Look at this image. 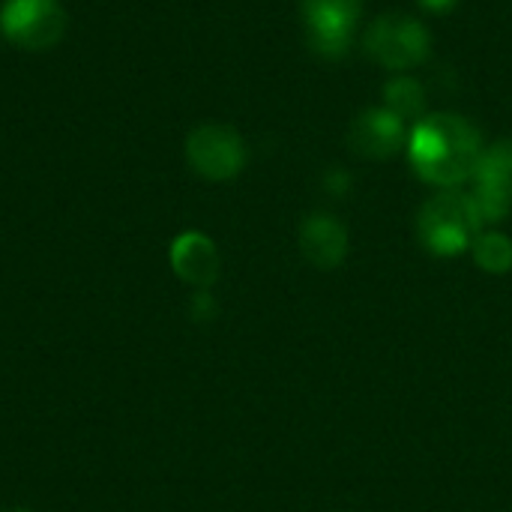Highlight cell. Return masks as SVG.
Listing matches in <instances>:
<instances>
[{
	"mask_svg": "<svg viewBox=\"0 0 512 512\" xmlns=\"http://www.w3.org/2000/svg\"><path fill=\"white\" fill-rule=\"evenodd\" d=\"M300 12L315 54L339 60L351 51L354 30L363 15V0H300Z\"/></svg>",
	"mask_w": 512,
	"mask_h": 512,
	"instance_id": "obj_6",
	"label": "cell"
},
{
	"mask_svg": "<svg viewBox=\"0 0 512 512\" xmlns=\"http://www.w3.org/2000/svg\"><path fill=\"white\" fill-rule=\"evenodd\" d=\"M483 135L480 129L453 111L426 114L414 123L408 135V159L420 180L456 189L474 177L477 162L483 156Z\"/></svg>",
	"mask_w": 512,
	"mask_h": 512,
	"instance_id": "obj_1",
	"label": "cell"
},
{
	"mask_svg": "<svg viewBox=\"0 0 512 512\" xmlns=\"http://www.w3.org/2000/svg\"><path fill=\"white\" fill-rule=\"evenodd\" d=\"M384 108L399 120H423L426 117V87L411 75H396L384 84Z\"/></svg>",
	"mask_w": 512,
	"mask_h": 512,
	"instance_id": "obj_11",
	"label": "cell"
},
{
	"mask_svg": "<svg viewBox=\"0 0 512 512\" xmlns=\"http://www.w3.org/2000/svg\"><path fill=\"white\" fill-rule=\"evenodd\" d=\"M483 222H501L512 210V138L489 144L474 171L471 192Z\"/></svg>",
	"mask_w": 512,
	"mask_h": 512,
	"instance_id": "obj_7",
	"label": "cell"
},
{
	"mask_svg": "<svg viewBox=\"0 0 512 512\" xmlns=\"http://www.w3.org/2000/svg\"><path fill=\"white\" fill-rule=\"evenodd\" d=\"M210 312H213L210 294H198V297H195V318H198V321H204V318H207Z\"/></svg>",
	"mask_w": 512,
	"mask_h": 512,
	"instance_id": "obj_13",
	"label": "cell"
},
{
	"mask_svg": "<svg viewBox=\"0 0 512 512\" xmlns=\"http://www.w3.org/2000/svg\"><path fill=\"white\" fill-rule=\"evenodd\" d=\"M186 159L195 174L204 180L222 183L237 177L246 168V141L237 129L222 123H204L189 132L186 138Z\"/></svg>",
	"mask_w": 512,
	"mask_h": 512,
	"instance_id": "obj_5",
	"label": "cell"
},
{
	"mask_svg": "<svg viewBox=\"0 0 512 512\" xmlns=\"http://www.w3.org/2000/svg\"><path fill=\"white\" fill-rule=\"evenodd\" d=\"M171 267L174 273L195 285V288H210L219 279V249L216 243L201 234V231H186L171 243Z\"/></svg>",
	"mask_w": 512,
	"mask_h": 512,
	"instance_id": "obj_10",
	"label": "cell"
},
{
	"mask_svg": "<svg viewBox=\"0 0 512 512\" xmlns=\"http://www.w3.org/2000/svg\"><path fill=\"white\" fill-rule=\"evenodd\" d=\"M483 216L468 192L444 189L417 213V237L438 258H456L483 234Z\"/></svg>",
	"mask_w": 512,
	"mask_h": 512,
	"instance_id": "obj_2",
	"label": "cell"
},
{
	"mask_svg": "<svg viewBox=\"0 0 512 512\" xmlns=\"http://www.w3.org/2000/svg\"><path fill=\"white\" fill-rule=\"evenodd\" d=\"M363 45L378 66L390 72H408L429 57L432 33L408 12H384L369 24Z\"/></svg>",
	"mask_w": 512,
	"mask_h": 512,
	"instance_id": "obj_3",
	"label": "cell"
},
{
	"mask_svg": "<svg viewBox=\"0 0 512 512\" xmlns=\"http://www.w3.org/2000/svg\"><path fill=\"white\" fill-rule=\"evenodd\" d=\"M297 243L309 264L333 270L348 255V228L330 213H309L300 225Z\"/></svg>",
	"mask_w": 512,
	"mask_h": 512,
	"instance_id": "obj_9",
	"label": "cell"
},
{
	"mask_svg": "<svg viewBox=\"0 0 512 512\" xmlns=\"http://www.w3.org/2000/svg\"><path fill=\"white\" fill-rule=\"evenodd\" d=\"M456 3H459V0H420V6L429 9V12H450Z\"/></svg>",
	"mask_w": 512,
	"mask_h": 512,
	"instance_id": "obj_14",
	"label": "cell"
},
{
	"mask_svg": "<svg viewBox=\"0 0 512 512\" xmlns=\"http://www.w3.org/2000/svg\"><path fill=\"white\" fill-rule=\"evenodd\" d=\"M6 512H30V510H6Z\"/></svg>",
	"mask_w": 512,
	"mask_h": 512,
	"instance_id": "obj_15",
	"label": "cell"
},
{
	"mask_svg": "<svg viewBox=\"0 0 512 512\" xmlns=\"http://www.w3.org/2000/svg\"><path fill=\"white\" fill-rule=\"evenodd\" d=\"M405 144H408L405 120H399L384 105L360 111L354 117V123L348 126V147L363 159L384 162V159L396 156Z\"/></svg>",
	"mask_w": 512,
	"mask_h": 512,
	"instance_id": "obj_8",
	"label": "cell"
},
{
	"mask_svg": "<svg viewBox=\"0 0 512 512\" xmlns=\"http://www.w3.org/2000/svg\"><path fill=\"white\" fill-rule=\"evenodd\" d=\"M471 252H474L477 267L486 270V273L501 276V273H510L512 270V240L507 234H501V231H483L474 240Z\"/></svg>",
	"mask_w": 512,
	"mask_h": 512,
	"instance_id": "obj_12",
	"label": "cell"
},
{
	"mask_svg": "<svg viewBox=\"0 0 512 512\" xmlns=\"http://www.w3.org/2000/svg\"><path fill=\"white\" fill-rule=\"evenodd\" d=\"M0 33L24 51H45L63 39L66 12L57 0H3Z\"/></svg>",
	"mask_w": 512,
	"mask_h": 512,
	"instance_id": "obj_4",
	"label": "cell"
}]
</instances>
